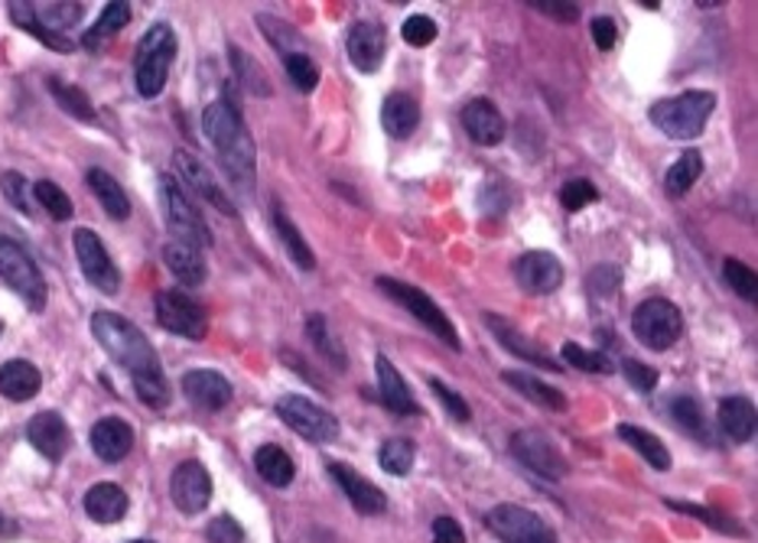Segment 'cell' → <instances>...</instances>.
<instances>
[{"mask_svg": "<svg viewBox=\"0 0 758 543\" xmlns=\"http://www.w3.org/2000/svg\"><path fill=\"white\" fill-rule=\"evenodd\" d=\"M134 543H154V541H134Z\"/></svg>", "mask_w": 758, "mask_h": 543, "instance_id": "obj_57", "label": "cell"}, {"mask_svg": "<svg viewBox=\"0 0 758 543\" xmlns=\"http://www.w3.org/2000/svg\"><path fill=\"white\" fill-rule=\"evenodd\" d=\"M329 472H333V478H336V485L348 495V502H352V507L358 511V514H384V507H387V498H384V492H381L375 482H368L365 475H358L352 465H345V462H329Z\"/></svg>", "mask_w": 758, "mask_h": 543, "instance_id": "obj_19", "label": "cell"}, {"mask_svg": "<svg viewBox=\"0 0 758 543\" xmlns=\"http://www.w3.org/2000/svg\"><path fill=\"white\" fill-rule=\"evenodd\" d=\"M0 277L10 284V290L20 293V299L30 309L46 306V280H42L37 260L23 251L13 238H3V235H0Z\"/></svg>", "mask_w": 758, "mask_h": 543, "instance_id": "obj_8", "label": "cell"}, {"mask_svg": "<svg viewBox=\"0 0 758 543\" xmlns=\"http://www.w3.org/2000/svg\"><path fill=\"white\" fill-rule=\"evenodd\" d=\"M622 372H626V377H629V384H632L634 391H641V394H651L654 384H658V372H654L651 365H644V362L626 358V362H622Z\"/></svg>", "mask_w": 758, "mask_h": 543, "instance_id": "obj_53", "label": "cell"}, {"mask_svg": "<svg viewBox=\"0 0 758 543\" xmlns=\"http://www.w3.org/2000/svg\"><path fill=\"white\" fill-rule=\"evenodd\" d=\"M257 27L264 30L267 42L280 52V56H294V52H303L299 49V33H296L291 23L277 20V17H267V13H257Z\"/></svg>", "mask_w": 758, "mask_h": 543, "instance_id": "obj_40", "label": "cell"}, {"mask_svg": "<svg viewBox=\"0 0 758 543\" xmlns=\"http://www.w3.org/2000/svg\"><path fill=\"white\" fill-rule=\"evenodd\" d=\"M274 228H277V238L284 241V251L294 260L299 270H316V254L309 251V245L303 241V235L294 228V221L287 218L284 209H274Z\"/></svg>", "mask_w": 758, "mask_h": 543, "instance_id": "obj_35", "label": "cell"}, {"mask_svg": "<svg viewBox=\"0 0 758 543\" xmlns=\"http://www.w3.org/2000/svg\"><path fill=\"white\" fill-rule=\"evenodd\" d=\"M713 108H717V95L693 88V91H683L677 98H665V101L651 105L648 118L671 140H693L707 130L710 118H713Z\"/></svg>", "mask_w": 758, "mask_h": 543, "instance_id": "obj_3", "label": "cell"}, {"mask_svg": "<svg viewBox=\"0 0 758 543\" xmlns=\"http://www.w3.org/2000/svg\"><path fill=\"white\" fill-rule=\"evenodd\" d=\"M384 49H387V37H384V27L381 23H372V20H358L348 37H345V52H348V62L372 76L381 69V59H384Z\"/></svg>", "mask_w": 758, "mask_h": 543, "instance_id": "obj_17", "label": "cell"}, {"mask_svg": "<svg viewBox=\"0 0 758 543\" xmlns=\"http://www.w3.org/2000/svg\"><path fill=\"white\" fill-rule=\"evenodd\" d=\"M619 436H622V440H626L651 468H658V472L671 468V453H668V446H665L654 433H648V430H641V426H632V423H622V426H619Z\"/></svg>", "mask_w": 758, "mask_h": 543, "instance_id": "obj_33", "label": "cell"}, {"mask_svg": "<svg viewBox=\"0 0 758 543\" xmlns=\"http://www.w3.org/2000/svg\"><path fill=\"white\" fill-rule=\"evenodd\" d=\"M717 423L732 443H749L756 436V404L742 394H732V397L719 401Z\"/></svg>", "mask_w": 758, "mask_h": 543, "instance_id": "obj_24", "label": "cell"}, {"mask_svg": "<svg viewBox=\"0 0 758 543\" xmlns=\"http://www.w3.org/2000/svg\"><path fill=\"white\" fill-rule=\"evenodd\" d=\"M232 62H235V72H238V79H242V85L252 91V95H270V85H267V76H264V69L254 62L248 52H242L238 46H232Z\"/></svg>", "mask_w": 758, "mask_h": 543, "instance_id": "obj_46", "label": "cell"}, {"mask_svg": "<svg viewBox=\"0 0 758 543\" xmlns=\"http://www.w3.org/2000/svg\"><path fill=\"white\" fill-rule=\"evenodd\" d=\"M27 440L33 443V450L40 453L42 460L59 462L69 453L72 433H69L66 419L59 417L56 411H42V414H37L27 423Z\"/></svg>", "mask_w": 758, "mask_h": 543, "instance_id": "obj_18", "label": "cell"}, {"mask_svg": "<svg viewBox=\"0 0 758 543\" xmlns=\"http://www.w3.org/2000/svg\"><path fill=\"white\" fill-rule=\"evenodd\" d=\"M414 460H417V450H414V443L404 440V436L387 440L378 453L381 468H384L387 475H407V472L414 468Z\"/></svg>", "mask_w": 758, "mask_h": 543, "instance_id": "obj_37", "label": "cell"}, {"mask_svg": "<svg viewBox=\"0 0 758 543\" xmlns=\"http://www.w3.org/2000/svg\"><path fill=\"white\" fill-rule=\"evenodd\" d=\"M33 199L40 203L42 211L49 215V218H56V221H66V218H72V199L52 182V179H40L37 186H33Z\"/></svg>", "mask_w": 758, "mask_h": 543, "instance_id": "obj_42", "label": "cell"}, {"mask_svg": "<svg viewBox=\"0 0 758 543\" xmlns=\"http://www.w3.org/2000/svg\"><path fill=\"white\" fill-rule=\"evenodd\" d=\"M254 468H257V475H260L267 485H274V488H287L296 475V465L294 460L287 456V450H280V446H274V443H267V446H260V450L254 453Z\"/></svg>", "mask_w": 758, "mask_h": 543, "instance_id": "obj_32", "label": "cell"}, {"mask_svg": "<svg viewBox=\"0 0 758 543\" xmlns=\"http://www.w3.org/2000/svg\"><path fill=\"white\" fill-rule=\"evenodd\" d=\"M91 335L98 338V345L125 368L130 375V384L137 391V397L154 407L164 411L169 404V384L164 377V365L154 352V345L147 342V335L140 333L134 323H127L125 316L98 309L91 316Z\"/></svg>", "mask_w": 758, "mask_h": 543, "instance_id": "obj_1", "label": "cell"}, {"mask_svg": "<svg viewBox=\"0 0 758 543\" xmlns=\"http://www.w3.org/2000/svg\"><path fill=\"white\" fill-rule=\"evenodd\" d=\"M173 59H176V33L169 30V23H154L137 46V66H134L137 91L144 98H157L167 88Z\"/></svg>", "mask_w": 758, "mask_h": 543, "instance_id": "obj_4", "label": "cell"}, {"mask_svg": "<svg viewBox=\"0 0 758 543\" xmlns=\"http://www.w3.org/2000/svg\"><path fill=\"white\" fill-rule=\"evenodd\" d=\"M203 130L211 140L222 167L228 172V179L242 189V192H254V179H257V154H254V140L248 127L242 121L238 108L228 98L211 101L203 111Z\"/></svg>", "mask_w": 758, "mask_h": 543, "instance_id": "obj_2", "label": "cell"}, {"mask_svg": "<svg viewBox=\"0 0 758 543\" xmlns=\"http://www.w3.org/2000/svg\"><path fill=\"white\" fill-rule=\"evenodd\" d=\"M91 450L101 462H121L134 450V430L121 417H105L91 426Z\"/></svg>", "mask_w": 758, "mask_h": 543, "instance_id": "obj_23", "label": "cell"}, {"mask_svg": "<svg viewBox=\"0 0 758 543\" xmlns=\"http://www.w3.org/2000/svg\"><path fill=\"white\" fill-rule=\"evenodd\" d=\"M595 199H599V189L592 186L590 179H570V182L560 189V206L567 211L587 209Z\"/></svg>", "mask_w": 758, "mask_h": 543, "instance_id": "obj_49", "label": "cell"}, {"mask_svg": "<svg viewBox=\"0 0 758 543\" xmlns=\"http://www.w3.org/2000/svg\"><path fill=\"white\" fill-rule=\"evenodd\" d=\"M160 196H164V211H167V225L173 231V241L193 245V248H209L211 231L206 218L193 206V199L186 196V189L173 179V176H160Z\"/></svg>", "mask_w": 758, "mask_h": 543, "instance_id": "obj_5", "label": "cell"}, {"mask_svg": "<svg viewBox=\"0 0 758 543\" xmlns=\"http://www.w3.org/2000/svg\"><path fill=\"white\" fill-rule=\"evenodd\" d=\"M560 355H563V362H567L570 368H577V372H590V375H609V372H612L609 355L590 352V348H583V345H577V342H563Z\"/></svg>", "mask_w": 758, "mask_h": 543, "instance_id": "obj_39", "label": "cell"}, {"mask_svg": "<svg viewBox=\"0 0 758 543\" xmlns=\"http://www.w3.org/2000/svg\"><path fill=\"white\" fill-rule=\"evenodd\" d=\"M49 91H52V98L59 101V108L69 111L72 118H79V121H95V105L88 101V95H85L82 88L66 85L62 79H49Z\"/></svg>", "mask_w": 758, "mask_h": 543, "instance_id": "obj_38", "label": "cell"}, {"mask_svg": "<svg viewBox=\"0 0 758 543\" xmlns=\"http://www.w3.org/2000/svg\"><path fill=\"white\" fill-rule=\"evenodd\" d=\"M528 7H534L538 13H548L553 20H563V23H573L580 17V3H573V0H531Z\"/></svg>", "mask_w": 758, "mask_h": 543, "instance_id": "obj_54", "label": "cell"}, {"mask_svg": "<svg viewBox=\"0 0 758 543\" xmlns=\"http://www.w3.org/2000/svg\"><path fill=\"white\" fill-rule=\"evenodd\" d=\"M306 335L313 338V345H316V352H319L323 358H329L338 372L345 368V352L338 348V342L333 338V333H329L326 316H319V313H316V316H309V319H306Z\"/></svg>", "mask_w": 758, "mask_h": 543, "instance_id": "obj_41", "label": "cell"}, {"mask_svg": "<svg viewBox=\"0 0 758 543\" xmlns=\"http://www.w3.org/2000/svg\"><path fill=\"white\" fill-rule=\"evenodd\" d=\"M88 189L95 192V199L101 203V209L108 211L115 221L130 218V199H127L121 182H118L111 172H105V169H88Z\"/></svg>", "mask_w": 758, "mask_h": 543, "instance_id": "obj_30", "label": "cell"}, {"mask_svg": "<svg viewBox=\"0 0 758 543\" xmlns=\"http://www.w3.org/2000/svg\"><path fill=\"white\" fill-rule=\"evenodd\" d=\"M183 394L203 411H222V407H228L235 391L225 375H218L211 368H196V372L183 375Z\"/></svg>", "mask_w": 758, "mask_h": 543, "instance_id": "obj_20", "label": "cell"}, {"mask_svg": "<svg viewBox=\"0 0 758 543\" xmlns=\"http://www.w3.org/2000/svg\"><path fill=\"white\" fill-rule=\"evenodd\" d=\"M592 42L602 49V52H609L612 46H616V40H619V33H616V23L609 20V17H595L592 20Z\"/></svg>", "mask_w": 758, "mask_h": 543, "instance_id": "obj_55", "label": "cell"}, {"mask_svg": "<svg viewBox=\"0 0 758 543\" xmlns=\"http://www.w3.org/2000/svg\"><path fill=\"white\" fill-rule=\"evenodd\" d=\"M0 333H3V326H0Z\"/></svg>", "mask_w": 758, "mask_h": 543, "instance_id": "obj_58", "label": "cell"}, {"mask_svg": "<svg viewBox=\"0 0 758 543\" xmlns=\"http://www.w3.org/2000/svg\"><path fill=\"white\" fill-rule=\"evenodd\" d=\"M157 323L173 335H183V338H206L209 333V316L203 309V303H196L189 293L183 290H160L157 293Z\"/></svg>", "mask_w": 758, "mask_h": 543, "instance_id": "obj_11", "label": "cell"}, {"mask_svg": "<svg viewBox=\"0 0 758 543\" xmlns=\"http://www.w3.org/2000/svg\"><path fill=\"white\" fill-rule=\"evenodd\" d=\"M511 453H514V460L521 462L524 468H531L541 478L557 482V478L570 475L567 456L560 453V446L550 440L548 433H541V430H518L511 436Z\"/></svg>", "mask_w": 758, "mask_h": 543, "instance_id": "obj_10", "label": "cell"}, {"mask_svg": "<svg viewBox=\"0 0 758 543\" xmlns=\"http://www.w3.org/2000/svg\"><path fill=\"white\" fill-rule=\"evenodd\" d=\"M72 245H76V257H79V267H82L85 280L101 293H118L121 290V274L111 260V254L105 251L101 238L91 231V228H79L72 235Z\"/></svg>", "mask_w": 758, "mask_h": 543, "instance_id": "obj_13", "label": "cell"}, {"mask_svg": "<svg viewBox=\"0 0 758 543\" xmlns=\"http://www.w3.org/2000/svg\"><path fill=\"white\" fill-rule=\"evenodd\" d=\"M381 125L394 140H404L421 125V105L404 91H391L381 105Z\"/></svg>", "mask_w": 758, "mask_h": 543, "instance_id": "obj_26", "label": "cell"}, {"mask_svg": "<svg viewBox=\"0 0 758 543\" xmlns=\"http://www.w3.org/2000/svg\"><path fill=\"white\" fill-rule=\"evenodd\" d=\"M485 323H489V329H492V335L505 345L508 352H514L518 358H524V362H531V365H541V368H557V362L553 358H548L531 338H524V335L518 333L511 323H505L502 316H485Z\"/></svg>", "mask_w": 758, "mask_h": 543, "instance_id": "obj_31", "label": "cell"}, {"mask_svg": "<svg viewBox=\"0 0 758 543\" xmlns=\"http://www.w3.org/2000/svg\"><path fill=\"white\" fill-rule=\"evenodd\" d=\"M668 507L683 511V514H690V517H700V521H707L710 527H717L722 534H732V537H742V534H746L742 524H736L732 517H726V514H719V511H710V507H697V504H683L675 502V498H668Z\"/></svg>", "mask_w": 758, "mask_h": 543, "instance_id": "obj_48", "label": "cell"}, {"mask_svg": "<svg viewBox=\"0 0 758 543\" xmlns=\"http://www.w3.org/2000/svg\"><path fill=\"white\" fill-rule=\"evenodd\" d=\"M277 417L284 419L296 436H303L316 446H326L338 436V419L326 407H319V404H313L309 397H299V394H287V397L277 401Z\"/></svg>", "mask_w": 758, "mask_h": 543, "instance_id": "obj_9", "label": "cell"}, {"mask_svg": "<svg viewBox=\"0 0 758 543\" xmlns=\"http://www.w3.org/2000/svg\"><path fill=\"white\" fill-rule=\"evenodd\" d=\"M375 372H378L381 404H384L391 414H401V417H414V414H421V404L414 401V394H411L407 381H404L401 372L391 365V358H387V355H378V358H375Z\"/></svg>", "mask_w": 758, "mask_h": 543, "instance_id": "obj_22", "label": "cell"}, {"mask_svg": "<svg viewBox=\"0 0 758 543\" xmlns=\"http://www.w3.org/2000/svg\"><path fill=\"white\" fill-rule=\"evenodd\" d=\"M722 277H726L729 290L739 293V296H742V299H749V303H756L758 277L752 267H746V264H742V260H736V257H726V264H722Z\"/></svg>", "mask_w": 758, "mask_h": 543, "instance_id": "obj_44", "label": "cell"}, {"mask_svg": "<svg viewBox=\"0 0 758 543\" xmlns=\"http://www.w3.org/2000/svg\"><path fill=\"white\" fill-rule=\"evenodd\" d=\"M668 411H671V417L680 430H687L697 440H707V417H703V411L693 397H675Z\"/></svg>", "mask_w": 758, "mask_h": 543, "instance_id": "obj_43", "label": "cell"}, {"mask_svg": "<svg viewBox=\"0 0 758 543\" xmlns=\"http://www.w3.org/2000/svg\"><path fill=\"white\" fill-rule=\"evenodd\" d=\"M0 189H3V199L23 215H33V186L20 176V172H3L0 176Z\"/></svg>", "mask_w": 758, "mask_h": 543, "instance_id": "obj_47", "label": "cell"}, {"mask_svg": "<svg viewBox=\"0 0 758 543\" xmlns=\"http://www.w3.org/2000/svg\"><path fill=\"white\" fill-rule=\"evenodd\" d=\"M169 495H173V504L183 514L206 511L211 502V478L209 472H206V465L196 460L179 462L173 468V478H169Z\"/></svg>", "mask_w": 758, "mask_h": 543, "instance_id": "obj_14", "label": "cell"}, {"mask_svg": "<svg viewBox=\"0 0 758 543\" xmlns=\"http://www.w3.org/2000/svg\"><path fill=\"white\" fill-rule=\"evenodd\" d=\"M502 381H505L511 391H518L521 397H528L531 404H538L544 411H553V414H563L567 411V394L544 384L541 377H534L531 372H502Z\"/></svg>", "mask_w": 758, "mask_h": 543, "instance_id": "obj_28", "label": "cell"}, {"mask_svg": "<svg viewBox=\"0 0 758 543\" xmlns=\"http://www.w3.org/2000/svg\"><path fill=\"white\" fill-rule=\"evenodd\" d=\"M127 23H130V3H125V0H118V3H105V10H101V17H98V23L85 33V49H101L108 40H115L121 30H125Z\"/></svg>", "mask_w": 758, "mask_h": 543, "instance_id": "obj_34", "label": "cell"}, {"mask_svg": "<svg viewBox=\"0 0 758 543\" xmlns=\"http://www.w3.org/2000/svg\"><path fill=\"white\" fill-rule=\"evenodd\" d=\"M433 543H465L463 527L453 517H436L433 521Z\"/></svg>", "mask_w": 758, "mask_h": 543, "instance_id": "obj_56", "label": "cell"}, {"mask_svg": "<svg viewBox=\"0 0 758 543\" xmlns=\"http://www.w3.org/2000/svg\"><path fill=\"white\" fill-rule=\"evenodd\" d=\"M401 37H404L407 46L423 49V46H430V42L436 40V23H433L430 17H423V13H414V17H407V20H404Z\"/></svg>", "mask_w": 758, "mask_h": 543, "instance_id": "obj_50", "label": "cell"}, {"mask_svg": "<svg viewBox=\"0 0 758 543\" xmlns=\"http://www.w3.org/2000/svg\"><path fill=\"white\" fill-rule=\"evenodd\" d=\"M164 260H167L169 274L183 284V287H199L206 280V260L203 251L183 241H169L164 248Z\"/></svg>", "mask_w": 758, "mask_h": 543, "instance_id": "obj_29", "label": "cell"}, {"mask_svg": "<svg viewBox=\"0 0 758 543\" xmlns=\"http://www.w3.org/2000/svg\"><path fill=\"white\" fill-rule=\"evenodd\" d=\"M206 537H209V543H245V527L232 514H222V517L211 521Z\"/></svg>", "mask_w": 758, "mask_h": 543, "instance_id": "obj_51", "label": "cell"}, {"mask_svg": "<svg viewBox=\"0 0 758 543\" xmlns=\"http://www.w3.org/2000/svg\"><path fill=\"white\" fill-rule=\"evenodd\" d=\"M85 514L98 524H118L127 514V492L121 485L98 482L85 492Z\"/></svg>", "mask_w": 758, "mask_h": 543, "instance_id": "obj_27", "label": "cell"}, {"mask_svg": "<svg viewBox=\"0 0 758 543\" xmlns=\"http://www.w3.org/2000/svg\"><path fill=\"white\" fill-rule=\"evenodd\" d=\"M703 176V157H700V150H687V154H680L677 157V164L671 169H668V176H665V189H668V196L671 199H680L683 192H690L693 189V182Z\"/></svg>", "mask_w": 758, "mask_h": 543, "instance_id": "obj_36", "label": "cell"}, {"mask_svg": "<svg viewBox=\"0 0 758 543\" xmlns=\"http://www.w3.org/2000/svg\"><path fill=\"white\" fill-rule=\"evenodd\" d=\"M375 284H378V290L387 293L394 303H401L407 313H414L417 323L426 326L440 342H446L453 352H460V333L453 329V319H450L426 293L417 290V287H411V284H401V280H394V277H378Z\"/></svg>", "mask_w": 758, "mask_h": 543, "instance_id": "obj_6", "label": "cell"}, {"mask_svg": "<svg viewBox=\"0 0 758 543\" xmlns=\"http://www.w3.org/2000/svg\"><path fill=\"white\" fill-rule=\"evenodd\" d=\"M42 375L40 368L33 362H23V358H13L7 365H0V394L13 404H23V401H33L40 394Z\"/></svg>", "mask_w": 758, "mask_h": 543, "instance_id": "obj_25", "label": "cell"}, {"mask_svg": "<svg viewBox=\"0 0 758 543\" xmlns=\"http://www.w3.org/2000/svg\"><path fill=\"white\" fill-rule=\"evenodd\" d=\"M514 280L531 296H548L563 284V264L550 251L521 254L518 264H514Z\"/></svg>", "mask_w": 758, "mask_h": 543, "instance_id": "obj_15", "label": "cell"}, {"mask_svg": "<svg viewBox=\"0 0 758 543\" xmlns=\"http://www.w3.org/2000/svg\"><path fill=\"white\" fill-rule=\"evenodd\" d=\"M632 329L641 345H648L654 352H668L677 338L683 335V316H680V309L671 299L651 296V299H644L634 309Z\"/></svg>", "mask_w": 758, "mask_h": 543, "instance_id": "obj_7", "label": "cell"}, {"mask_svg": "<svg viewBox=\"0 0 758 543\" xmlns=\"http://www.w3.org/2000/svg\"><path fill=\"white\" fill-rule=\"evenodd\" d=\"M173 164H176V172L183 176V182L196 192V196H203L209 206H215L218 211H225V215H235V203L225 196V189L218 186V179L211 176V169L196 157V154H189V150H176L173 154Z\"/></svg>", "mask_w": 758, "mask_h": 543, "instance_id": "obj_16", "label": "cell"}, {"mask_svg": "<svg viewBox=\"0 0 758 543\" xmlns=\"http://www.w3.org/2000/svg\"><path fill=\"white\" fill-rule=\"evenodd\" d=\"M465 134L482 147H499L505 140V118L489 98H475L463 108Z\"/></svg>", "mask_w": 758, "mask_h": 543, "instance_id": "obj_21", "label": "cell"}, {"mask_svg": "<svg viewBox=\"0 0 758 543\" xmlns=\"http://www.w3.org/2000/svg\"><path fill=\"white\" fill-rule=\"evenodd\" d=\"M489 527L499 541L505 543H557V534L548 521L528 507L518 504H499L489 511Z\"/></svg>", "mask_w": 758, "mask_h": 543, "instance_id": "obj_12", "label": "cell"}, {"mask_svg": "<svg viewBox=\"0 0 758 543\" xmlns=\"http://www.w3.org/2000/svg\"><path fill=\"white\" fill-rule=\"evenodd\" d=\"M284 69H287V79L294 82L296 91H303V95L316 91V85H319V69H316V62H313L306 52L284 56Z\"/></svg>", "mask_w": 758, "mask_h": 543, "instance_id": "obj_45", "label": "cell"}, {"mask_svg": "<svg viewBox=\"0 0 758 543\" xmlns=\"http://www.w3.org/2000/svg\"><path fill=\"white\" fill-rule=\"evenodd\" d=\"M430 387H433V394L440 397V404H443V407H446V411H450L453 417L460 419V423H469V419H472V411H469V404H465L463 397H460V394H456L453 387H446V384H443V381H436V377L430 381Z\"/></svg>", "mask_w": 758, "mask_h": 543, "instance_id": "obj_52", "label": "cell"}]
</instances>
